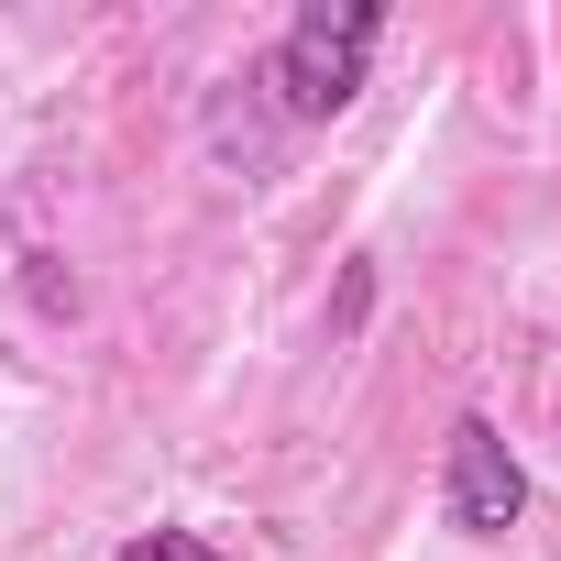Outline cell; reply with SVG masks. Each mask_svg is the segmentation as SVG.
<instances>
[{"mask_svg": "<svg viewBox=\"0 0 561 561\" xmlns=\"http://www.w3.org/2000/svg\"><path fill=\"white\" fill-rule=\"evenodd\" d=\"M440 517H451L462 539H506V528L528 517V462L506 451V430H495L484 408H462L451 440H440Z\"/></svg>", "mask_w": 561, "mask_h": 561, "instance_id": "obj_2", "label": "cell"}, {"mask_svg": "<svg viewBox=\"0 0 561 561\" xmlns=\"http://www.w3.org/2000/svg\"><path fill=\"white\" fill-rule=\"evenodd\" d=\"M111 561H220V550H209L198 528H133V539H122Z\"/></svg>", "mask_w": 561, "mask_h": 561, "instance_id": "obj_3", "label": "cell"}, {"mask_svg": "<svg viewBox=\"0 0 561 561\" xmlns=\"http://www.w3.org/2000/svg\"><path fill=\"white\" fill-rule=\"evenodd\" d=\"M375 45H386V0H298L287 34H275V56H264L275 111H287L298 133L342 122L364 100V78H375Z\"/></svg>", "mask_w": 561, "mask_h": 561, "instance_id": "obj_1", "label": "cell"}]
</instances>
